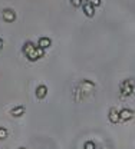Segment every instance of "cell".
Returning <instances> with one entry per match:
<instances>
[{
  "mask_svg": "<svg viewBox=\"0 0 135 149\" xmlns=\"http://www.w3.org/2000/svg\"><path fill=\"white\" fill-rule=\"evenodd\" d=\"M3 19L6 20V22H15L16 20V13L13 12V10H10V9H6V10H3Z\"/></svg>",
  "mask_w": 135,
  "mask_h": 149,
  "instance_id": "3957f363",
  "label": "cell"
},
{
  "mask_svg": "<svg viewBox=\"0 0 135 149\" xmlns=\"http://www.w3.org/2000/svg\"><path fill=\"white\" fill-rule=\"evenodd\" d=\"M97 146H95V143L92 142V141H88L86 143H85V146H83V149H95Z\"/></svg>",
  "mask_w": 135,
  "mask_h": 149,
  "instance_id": "30bf717a",
  "label": "cell"
},
{
  "mask_svg": "<svg viewBox=\"0 0 135 149\" xmlns=\"http://www.w3.org/2000/svg\"><path fill=\"white\" fill-rule=\"evenodd\" d=\"M19 149H24V148H19Z\"/></svg>",
  "mask_w": 135,
  "mask_h": 149,
  "instance_id": "9a60e30c",
  "label": "cell"
},
{
  "mask_svg": "<svg viewBox=\"0 0 135 149\" xmlns=\"http://www.w3.org/2000/svg\"><path fill=\"white\" fill-rule=\"evenodd\" d=\"M134 92V85L131 80H124L121 83V93L122 96H129L131 93Z\"/></svg>",
  "mask_w": 135,
  "mask_h": 149,
  "instance_id": "7a4b0ae2",
  "label": "cell"
},
{
  "mask_svg": "<svg viewBox=\"0 0 135 149\" xmlns=\"http://www.w3.org/2000/svg\"><path fill=\"white\" fill-rule=\"evenodd\" d=\"M7 138V130L6 128H0V139H6Z\"/></svg>",
  "mask_w": 135,
  "mask_h": 149,
  "instance_id": "8fae6325",
  "label": "cell"
},
{
  "mask_svg": "<svg viewBox=\"0 0 135 149\" xmlns=\"http://www.w3.org/2000/svg\"><path fill=\"white\" fill-rule=\"evenodd\" d=\"M109 120L112 122V123H118L119 120H121V116H119V112L116 111V109H111L109 111Z\"/></svg>",
  "mask_w": 135,
  "mask_h": 149,
  "instance_id": "8992f818",
  "label": "cell"
},
{
  "mask_svg": "<svg viewBox=\"0 0 135 149\" xmlns=\"http://www.w3.org/2000/svg\"><path fill=\"white\" fill-rule=\"evenodd\" d=\"M1 49H3V40L0 39V50H1Z\"/></svg>",
  "mask_w": 135,
  "mask_h": 149,
  "instance_id": "5bb4252c",
  "label": "cell"
},
{
  "mask_svg": "<svg viewBox=\"0 0 135 149\" xmlns=\"http://www.w3.org/2000/svg\"><path fill=\"white\" fill-rule=\"evenodd\" d=\"M50 45H52V40L49 39V37H40L39 39V47H42L43 50L45 49H48V47H50Z\"/></svg>",
  "mask_w": 135,
  "mask_h": 149,
  "instance_id": "52a82bcc",
  "label": "cell"
},
{
  "mask_svg": "<svg viewBox=\"0 0 135 149\" xmlns=\"http://www.w3.org/2000/svg\"><path fill=\"white\" fill-rule=\"evenodd\" d=\"M71 3L75 6V7H80L83 4V0H71Z\"/></svg>",
  "mask_w": 135,
  "mask_h": 149,
  "instance_id": "7c38bea8",
  "label": "cell"
},
{
  "mask_svg": "<svg viewBox=\"0 0 135 149\" xmlns=\"http://www.w3.org/2000/svg\"><path fill=\"white\" fill-rule=\"evenodd\" d=\"M46 95H48V88L45 85L38 86V89H36V97L38 99H43V97H46Z\"/></svg>",
  "mask_w": 135,
  "mask_h": 149,
  "instance_id": "ba28073f",
  "label": "cell"
},
{
  "mask_svg": "<svg viewBox=\"0 0 135 149\" xmlns=\"http://www.w3.org/2000/svg\"><path fill=\"white\" fill-rule=\"evenodd\" d=\"M23 53L26 55V57L30 62H35V60H39L40 57H43L45 50L39 46H35L32 42H26L24 46H23Z\"/></svg>",
  "mask_w": 135,
  "mask_h": 149,
  "instance_id": "6da1fadb",
  "label": "cell"
},
{
  "mask_svg": "<svg viewBox=\"0 0 135 149\" xmlns=\"http://www.w3.org/2000/svg\"><path fill=\"white\" fill-rule=\"evenodd\" d=\"M23 113H24V108H23V106H17V108H15V109L10 111V115H12V116H22Z\"/></svg>",
  "mask_w": 135,
  "mask_h": 149,
  "instance_id": "9c48e42d",
  "label": "cell"
},
{
  "mask_svg": "<svg viewBox=\"0 0 135 149\" xmlns=\"http://www.w3.org/2000/svg\"><path fill=\"white\" fill-rule=\"evenodd\" d=\"M119 116H121V120H129V119H132L134 112L131 109H122L119 112Z\"/></svg>",
  "mask_w": 135,
  "mask_h": 149,
  "instance_id": "5b68a950",
  "label": "cell"
},
{
  "mask_svg": "<svg viewBox=\"0 0 135 149\" xmlns=\"http://www.w3.org/2000/svg\"><path fill=\"white\" fill-rule=\"evenodd\" d=\"M88 3H91L94 7H98L101 4V0H88Z\"/></svg>",
  "mask_w": 135,
  "mask_h": 149,
  "instance_id": "4fadbf2b",
  "label": "cell"
},
{
  "mask_svg": "<svg viewBox=\"0 0 135 149\" xmlns=\"http://www.w3.org/2000/svg\"><path fill=\"white\" fill-rule=\"evenodd\" d=\"M83 13H85L88 17H94V16H95V7H94L91 3L86 1V3L83 4Z\"/></svg>",
  "mask_w": 135,
  "mask_h": 149,
  "instance_id": "277c9868",
  "label": "cell"
}]
</instances>
